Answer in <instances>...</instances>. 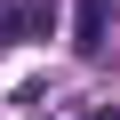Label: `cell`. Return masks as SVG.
Returning <instances> with one entry per match:
<instances>
[{
	"instance_id": "1",
	"label": "cell",
	"mask_w": 120,
	"mask_h": 120,
	"mask_svg": "<svg viewBox=\"0 0 120 120\" xmlns=\"http://www.w3.org/2000/svg\"><path fill=\"white\" fill-rule=\"evenodd\" d=\"M104 24H112V0H80V16H72L80 56H96V48H104Z\"/></svg>"
},
{
	"instance_id": "2",
	"label": "cell",
	"mask_w": 120,
	"mask_h": 120,
	"mask_svg": "<svg viewBox=\"0 0 120 120\" xmlns=\"http://www.w3.org/2000/svg\"><path fill=\"white\" fill-rule=\"evenodd\" d=\"M72 120H120V112H112V104H88V112H72Z\"/></svg>"
}]
</instances>
